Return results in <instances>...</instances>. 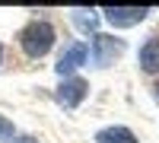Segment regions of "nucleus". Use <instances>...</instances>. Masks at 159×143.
Segmentation results:
<instances>
[{
	"mask_svg": "<svg viewBox=\"0 0 159 143\" xmlns=\"http://www.w3.org/2000/svg\"><path fill=\"white\" fill-rule=\"evenodd\" d=\"M121 54H124V42L118 35H96V42H92V60H96V67H111Z\"/></svg>",
	"mask_w": 159,
	"mask_h": 143,
	"instance_id": "2",
	"label": "nucleus"
},
{
	"mask_svg": "<svg viewBox=\"0 0 159 143\" xmlns=\"http://www.w3.org/2000/svg\"><path fill=\"white\" fill-rule=\"evenodd\" d=\"M99 143H137L134 131H127V127H105V131L96 134Z\"/></svg>",
	"mask_w": 159,
	"mask_h": 143,
	"instance_id": "7",
	"label": "nucleus"
},
{
	"mask_svg": "<svg viewBox=\"0 0 159 143\" xmlns=\"http://www.w3.org/2000/svg\"><path fill=\"white\" fill-rule=\"evenodd\" d=\"M54 38H57L54 25L45 22V19H35V22H29V25L22 29L19 45H22V51H25L29 57H45L48 51H51V45H54Z\"/></svg>",
	"mask_w": 159,
	"mask_h": 143,
	"instance_id": "1",
	"label": "nucleus"
},
{
	"mask_svg": "<svg viewBox=\"0 0 159 143\" xmlns=\"http://www.w3.org/2000/svg\"><path fill=\"white\" fill-rule=\"evenodd\" d=\"M0 60H3V45H0Z\"/></svg>",
	"mask_w": 159,
	"mask_h": 143,
	"instance_id": "12",
	"label": "nucleus"
},
{
	"mask_svg": "<svg viewBox=\"0 0 159 143\" xmlns=\"http://www.w3.org/2000/svg\"><path fill=\"white\" fill-rule=\"evenodd\" d=\"M86 57H89V48L83 45V42H76V45H70L64 54L57 57V64H54V70L67 80V76H73V70H80L86 64Z\"/></svg>",
	"mask_w": 159,
	"mask_h": 143,
	"instance_id": "4",
	"label": "nucleus"
},
{
	"mask_svg": "<svg viewBox=\"0 0 159 143\" xmlns=\"http://www.w3.org/2000/svg\"><path fill=\"white\" fill-rule=\"evenodd\" d=\"M54 96H57V102L64 108H76L80 102L89 96V83L83 80V76H67V80L54 89Z\"/></svg>",
	"mask_w": 159,
	"mask_h": 143,
	"instance_id": "3",
	"label": "nucleus"
},
{
	"mask_svg": "<svg viewBox=\"0 0 159 143\" xmlns=\"http://www.w3.org/2000/svg\"><path fill=\"white\" fill-rule=\"evenodd\" d=\"M153 99H156V102H159V83H156V86H153Z\"/></svg>",
	"mask_w": 159,
	"mask_h": 143,
	"instance_id": "10",
	"label": "nucleus"
},
{
	"mask_svg": "<svg viewBox=\"0 0 159 143\" xmlns=\"http://www.w3.org/2000/svg\"><path fill=\"white\" fill-rule=\"evenodd\" d=\"M3 137H13V124L0 114V140H3Z\"/></svg>",
	"mask_w": 159,
	"mask_h": 143,
	"instance_id": "9",
	"label": "nucleus"
},
{
	"mask_svg": "<svg viewBox=\"0 0 159 143\" xmlns=\"http://www.w3.org/2000/svg\"><path fill=\"white\" fill-rule=\"evenodd\" d=\"M96 22H99V13H96V10H89V7H83V10H73V25H76L80 32L92 35V32H96Z\"/></svg>",
	"mask_w": 159,
	"mask_h": 143,
	"instance_id": "8",
	"label": "nucleus"
},
{
	"mask_svg": "<svg viewBox=\"0 0 159 143\" xmlns=\"http://www.w3.org/2000/svg\"><path fill=\"white\" fill-rule=\"evenodd\" d=\"M16 143H35V140H29V137H19V140H16Z\"/></svg>",
	"mask_w": 159,
	"mask_h": 143,
	"instance_id": "11",
	"label": "nucleus"
},
{
	"mask_svg": "<svg viewBox=\"0 0 159 143\" xmlns=\"http://www.w3.org/2000/svg\"><path fill=\"white\" fill-rule=\"evenodd\" d=\"M140 67H143V73H159V38L156 35L150 42H143V48H140Z\"/></svg>",
	"mask_w": 159,
	"mask_h": 143,
	"instance_id": "6",
	"label": "nucleus"
},
{
	"mask_svg": "<svg viewBox=\"0 0 159 143\" xmlns=\"http://www.w3.org/2000/svg\"><path fill=\"white\" fill-rule=\"evenodd\" d=\"M105 13V19H108L111 25H137V22H143L147 19V13H150V7H105L102 10Z\"/></svg>",
	"mask_w": 159,
	"mask_h": 143,
	"instance_id": "5",
	"label": "nucleus"
}]
</instances>
